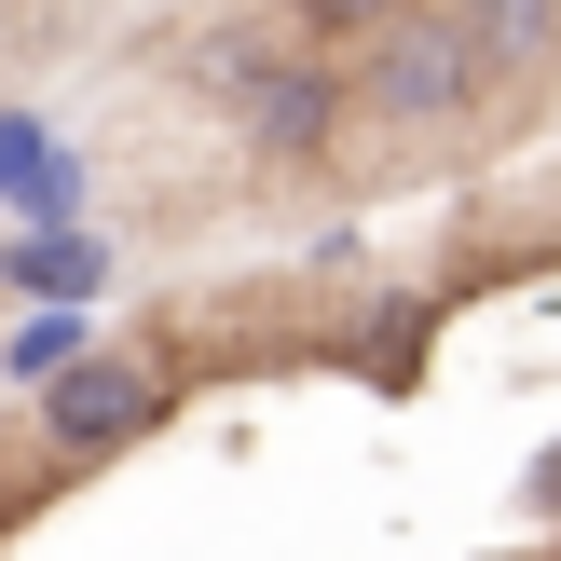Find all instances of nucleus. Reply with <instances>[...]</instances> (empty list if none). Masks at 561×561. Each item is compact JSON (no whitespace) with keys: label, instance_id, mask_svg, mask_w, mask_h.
Listing matches in <instances>:
<instances>
[{"label":"nucleus","instance_id":"1","mask_svg":"<svg viewBox=\"0 0 561 561\" xmlns=\"http://www.w3.org/2000/svg\"><path fill=\"white\" fill-rule=\"evenodd\" d=\"M192 96L206 110H233V137L261 164H329L343 151V124H356V96H343V55L329 42H301V27H261V14H219V27H192Z\"/></svg>","mask_w":561,"mask_h":561},{"label":"nucleus","instance_id":"2","mask_svg":"<svg viewBox=\"0 0 561 561\" xmlns=\"http://www.w3.org/2000/svg\"><path fill=\"white\" fill-rule=\"evenodd\" d=\"M343 96L370 137H466L493 82H480V42H466L453 0H398L370 42H343Z\"/></svg>","mask_w":561,"mask_h":561},{"label":"nucleus","instance_id":"3","mask_svg":"<svg viewBox=\"0 0 561 561\" xmlns=\"http://www.w3.org/2000/svg\"><path fill=\"white\" fill-rule=\"evenodd\" d=\"M151 425H164V370L151 356H69V370L42 383V453L55 466H110Z\"/></svg>","mask_w":561,"mask_h":561},{"label":"nucleus","instance_id":"4","mask_svg":"<svg viewBox=\"0 0 561 561\" xmlns=\"http://www.w3.org/2000/svg\"><path fill=\"white\" fill-rule=\"evenodd\" d=\"M466 42H480V82H507V96H548L561 82V0H453Z\"/></svg>","mask_w":561,"mask_h":561},{"label":"nucleus","instance_id":"5","mask_svg":"<svg viewBox=\"0 0 561 561\" xmlns=\"http://www.w3.org/2000/svg\"><path fill=\"white\" fill-rule=\"evenodd\" d=\"M383 14H398V0H288V27H301V42H329V55H343V42H370Z\"/></svg>","mask_w":561,"mask_h":561},{"label":"nucleus","instance_id":"6","mask_svg":"<svg viewBox=\"0 0 561 561\" xmlns=\"http://www.w3.org/2000/svg\"><path fill=\"white\" fill-rule=\"evenodd\" d=\"M520 507H535V520H548V535H561V438H548V453H535V466H520Z\"/></svg>","mask_w":561,"mask_h":561},{"label":"nucleus","instance_id":"7","mask_svg":"<svg viewBox=\"0 0 561 561\" xmlns=\"http://www.w3.org/2000/svg\"><path fill=\"white\" fill-rule=\"evenodd\" d=\"M493 561H548V548H493Z\"/></svg>","mask_w":561,"mask_h":561}]
</instances>
